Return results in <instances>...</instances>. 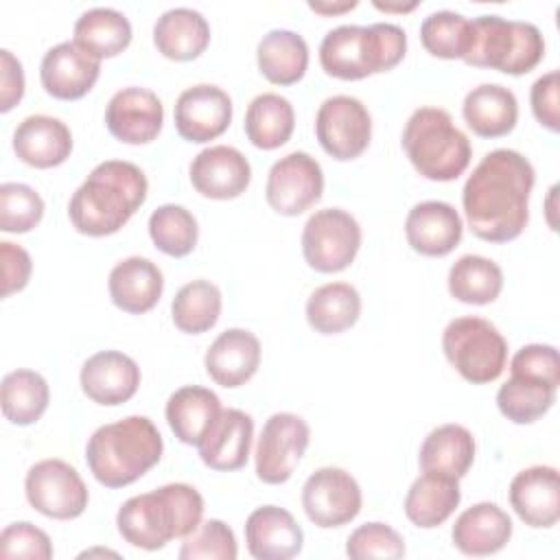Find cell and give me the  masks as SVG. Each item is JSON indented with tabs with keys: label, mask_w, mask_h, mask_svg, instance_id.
<instances>
[{
	"label": "cell",
	"mask_w": 560,
	"mask_h": 560,
	"mask_svg": "<svg viewBox=\"0 0 560 560\" xmlns=\"http://www.w3.org/2000/svg\"><path fill=\"white\" fill-rule=\"evenodd\" d=\"M79 383L92 402L116 407L138 392L140 368L125 352L101 350L81 365Z\"/></svg>",
	"instance_id": "19"
},
{
	"label": "cell",
	"mask_w": 560,
	"mask_h": 560,
	"mask_svg": "<svg viewBox=\"0 0 560 560\" xmlns=\"http://www.w3.org/2000/svg\"><path fill=\"white\" fill-rule=\"evenodd\" d=\"M459 501L462 490L457 479L424 472L409 486L402 508L416 527L431 529L442 525L457 510Z\"/></svg>",
	"instance_id": "34"
},
{
	"label": "cell",
	"mask_w": 560,
	"mask_h": 560,
	"mask_svg": "<svg viewBox=\"0 0 560 560\" xmlns=\"http://www.w3.org/2000/svg\"><path fill=\"white\" fill-rule=\"evenodd\" d=\"M153 44L166 59H197L210 44V24L197 9H168L153 24Z\"/></svg>",
	"instance_id": "28"
},
{
	"label": "cell",
	"mask_w": 560,
	"mask_h": 560,
	"mask_svg": "<svg viewBox=\"0 0 560 560\" xmlns=\"http://www.w3.org/2000/svg\"><path fill=\"white\" fill-rule=\"evenodd\" d=\"M13 151L28 166H59L72 153L70 127L55 116H26L13 131Z\"/></svg>",
	"instance_id": "25"
},
{
	"label": "cell",
	"mask_w": 560,
	"mask_h": 560,
	"mask_svg": "<svg viewBox=\"0 0 560 560\" xmlns=\"http://www.w3.org/2000/svg\"><path fill=\"white\" fill-rule=\"evenodd\" d=\"M50 400L46 378L35 370H13L4 374L0 385V405L9 422L26 427L37 422Z\"/></svg>",
	"instance_id": "38"
},
{
	"label": "cell",
	"mask_w": 560,
	"mask_h": 560,
	"mask_svg": "<svg viewBox=\"0 0 560 560\" xmlns=\"http://www.w3.org/2000/svg\"><path fill=\"white\" fill-rule=\"evenodd\" d=\"M112 302L131 315L151 311L164 291V276L160 267L142 256H129L116 262L107 278Z\"/></svg>",
	"instance_id": "26"
},
{
	"label": "cell",
	"mask_w": 560,
	"mask_h": 560,
	"mask_svg": "<svg viewBox=\"0 0 560 560\" xmlns=\"http://www.w3.org/2000/svg\"><path fill=\"white\" fill-rule=\"evenodd\" d=\"M175 129L188 142H210L219 138L232 122V98L212 83L186 88L173 109Z\"/></svg>",
	"instance_id": "15"
},
{
	"label": "cell",
	"mask_w": 560,
	"mask_h": 560,
	"mask_svg": "<svg viewBox=\"0 0 560 560\" xmlns=\"http://www.w3.org/2000/svg\"><path fill=\"white\" fill-rule=\"evenodd\" d=\"M556 392V387L542 381L510 374L497 392V407L510 422L532 424L553 407Z\"/></svg>",
	"instance_id": "40"
},
{
	"label": "cell",
	"mask_w": 560,
	"mask_h": 560,
	"mask_svg": "<svg viewBox=\"0 0 560 560\" xmlns=\"http://www.w3.org/2000/svg\"><path fill=\"white\" fill-rule=\"evenodd\" d=\"M101 74V61L79 48L74 42H61L48 48L39 63L42 88L59 101L85 96Z\"/></svg>",
	"instance_id": "17"
},
{
	"label": "cell",
	"mask_w": 560,
	"mask_h": 560,
	"mask_svg": "<svg viewBox=\"0 0 560 560\" xmlns=\"http://www.w3.org/2000/svg\"><path fill=\"white\" fill-rule=\"evenodd\" d=\"M324 171L306 151H293L271 164L265 199L284 217H298L322 199Z\"/></svg>",
	"instance_id": "13"
},
{
	"label": "cell",
	"mask_w": 560,
	"mask_h": 560,
	"mask_svg": "<svg viewBox=\"0 0 560 560\" xmlns=\"http://www.w3.org/2000/svg\"><path fill=\"white\" fill-rule=\"evenodd\" d=\"M402 149L413 168L431 182H453L470 164L468 136L440 107H418L405 122Z\"/></svg>",
	"instance_id": "6"
},
{
	"label": "cell",
	"mask_w": 560,
	"mask_h": 560,
	"mask_svg": "<svg viewBox=\"0 0 560 560\" xmlns=\"http://www.w3.org/2000/svg\"><path fill=\"white\" fill-rule=\"evenodd\" d=\"M164 442L147 416H127L98 427L85 444L90 472L105 488H125L162 457Z\"/></svg>",
	"instance_id": "4"
},
{
	"label": "cell",
	"mask_w": 560,
	"mask_h": 560,
	"mask_svg": "<svg viewBox=\"0 0 560 560\" xmlns=\"http://www.w3.org/2000/svg\"><path fill=\"white\" fill-rule=\"evenodd\" d=\"M149 236L153 245L173 258L188 256L199 238V225L190 210L177 203L158 206L149 217Z\"/></svg>",
	"instance_id": "41"
},
{
	"label": "cell",
	"mask_w": 560,
	"mask_h": 560,
	"mask_svg": "<svg viewBox=\"0 0 560 560\" xmlns=\"http://www.w3.org/2000/svg\"><path fill=\"white\" fill-rule=\"evenodd\" d=\"M464 234L459 212L438 199L416 203L405 219V236L413 252L422 256H446L451 254Z\"/></svg>",
	"instance_id": "22"
},
{
	"label": "cell",
	"mask_w": 560,
	"mask_h": 560,
	"mask_svg": "<svg viewBox=\"0 0 560 560\" xmlns=\"http://www.w3.org/2000/svg\"><path fill=\"white\" fill-rule=\"evenodd\" d=\"M462 116L472 133L481 138H501L516 127L518 101L505 85L481 83L466 94Z\"/></svg>",
	"instance_id": "29"
},
{
	"label": "cell",
	"mask_w": 560,
	"mask_h": 560,
	"mask_svg": "<svg viewBox=\"0 0 560 560\" xmlns=\"http://www.w3.org/2000/svg\"><path fill=\"white\" fill-rule=\"evenodd\" d=\"M24 96V70L20 59L2 48L0 50V112H9Z\"/></svg>",
	"instance_id": "50"
},
{
	"label": "cell",
	"mask_w": 560,
	"mask_h": 560,
	"mask_svg": "<svg viewBox=\"0 0 560 560\" xmlns=\"http://www.w3.org/2000/svg\"><path fill=\"white\" fill-rule=\"evenodd\" d=\"M361 247L359 221L341 208H324L308 217L302 230V254L319 273L350 267Z\"/></svg>",
	"instance_id": "9"
},
{
	"label": "cell",
	"mask_w": 560,
	"mask_h": 560,
	"mask_svg": "<svg viewBox=\"0 0 560 560\" xmlns=\"http://www.w3.org/2000/svg\"><path fill=\"white\" fill-rule=\"evenodd\" d=\"M245 542L256 560H289L302 551L304 532L289 510L262 505L245 521Z\"/></svg>",
	"instance_id": "23"
},
{
	"label": "cell",
	"mask_w": 560,
	"mask_h": 560,
	"mask_svg": "<svg viewBox=\"0 0 560 560\" xmlns=\"http://www.w3.org/2000/svg\"><path fill=\"white\" fill-rule=\"evenodd\" d=\"M0 556L2 558H24V560H50L52 545L44 529L28 521L11 523L0 534Z\"/></svg>",
	"instance_id": "46"
},
{
	"label": "cell",
	"mask_w": 560,
	"mask_h": 560,
	"mask_svg": "<svg viewBox=\"0 0 560 560\" xmlns=\"http://www.w3.org/2000/svg\"><path fill=\"white\" fill-rule=\"evenodd\" d=\"M256 61L267 81L293 85L308 68V44L295 31L271 28L256 46Z\"/></svg>",
	"instance_id": "32"
},
{
	"label": "cell",
	"mask_w": 560,
	"mask_h": 560,
	"mask_svg": "<svg viewBox=\"0 0 560 560\" xmlns=\"http://www.w3.org/2000/svg\"><path fill=\"white\" fill-rule=\"evenodd\" d=\"M405 52L407 35L398 24H341L324 35L319 44V63L324 72L335 79L359 81L392 70L402 61Z\"/></svg>",
	"instance_id": "5"
},
{
	"label": "cell",
	"mask_w": 560,
	"mask_h": 560,
	"mask_svg": "<svg viewBox=\"0 0 560 560\" xmlns=\"http://www.w3.org/2000/svg\"><path fill=\"white\" fill-rule=\"evenodd\" d=\"M203 365L217 385L241 387L260 365V341L245 328H228L206 350Z\"/></svg>",
	"instance_id": "24"
},
{
	"label": "cell",
	"mask_w": 560,
	"mask_h": 560,
	"mask_svg": "<svg viewBox=\"0 0 560 560\" xmlns=\"http://www.w3.org/2000/svg\"><path fill=\"white\" fill-rule=\"evenodd\" d=\"M203 516V497L188 483H166L127 499L118 514V534L138 549L158 551L173 538H186Z\"/></svg>",
	"instance_id": "3"
},
{
	"label": "cell",
	"mask_w": 560,
	"mask_h": 560,
	"mask_svg": "<svg viewBox=\"0 0 560 560\" xmlns=\"http://www.w3.org/2000/svg\"><path fill=\"white\" fill-rule=\"evenodd\" d=\"M510 374L536 378L558 389L560 385L558 350L549 343H527L512 357Z\"/></svg>",
	"instance_id": "47"
},
{
	"label": "cell",
	"mask_w": 560,
	"mask_h": 560,
	"mask_svg": "<svg viewBox=\"0 0 560 560\" xmlns=\"http://www.w3.org/2000/svg\"><path fill=\"white\" fill-rule=\"evenodd\" d=\"M346 553L352 560H370V558L396 560L405 556V540L387 523H365V525H359L348 536Z\"/></svg>",
	"instance_id": "45"
},
{
	"label": "cell",
	"mask_w": 560,
	"mask_h": 560,
	"mask_svg": "<svg viewBox=\"0 0 560 560\" xmlns=\"http://www.w3.org/2000/svg\"><path fill=\"white\" fill-rule=\"evenodd\" d=\"M221 409V400L212 389L184 385L168 396L164 413L175 438L184 444L197 446Z\"/></svg>",
	"instance_id": "31"
},
{
	"label": "cell",
	"mask_w": 560,
	"mask_h": 560,
	"mask_svg": "<svg viewBox=\"0 0 560 560\" xmlns=\"http://www.w3.org/2000/svg\"><path fill=\"white\" fill-rule=\"evenodd\" d=\"M361 295L350 282H328L317 287L306 300V322L319 335H337L357 324Z\"/></svg>",
	"instance_id": "35"
},
{
	"label": "cell",
	"mask_w": 560,
	"mask_h": 560,
	"mask_svg": "<svg viewBox=\"0 0 560 560\" xmlns=\"http://www.w3.org/2000/svg\"><path fill=\"white\" fill-rule=\"evenodd\" d=\"M470 26L472 39L464 57L468 66L518 77L534 70L545 57V37L532 22L490 13L470 20Z\"/></svg>",
	"instance_id": "7"
},
{
	"label": "cell",
	"mask_w": 560,
	"mask_h": 560,
	"mask_svg": "<svg viewBox=\"0 0 560 560\" xmlns=\"http://www.w3.org/2000/svg\"><path fill=\"white\" fill-rule=\"evenodd\" d=\"M311 429L298 413L280 411L267 418L256 444V475L262 483H284L291 479L308 448Z\"/></svg>",
	"instance_id": "11"
},
{
	"label": "cell",
	"mask_w": 560,
	"mask_h": 560,
	"mask_svg": "<svg viewBox=\"0 0 560 560\" xmlns=\"http://www.w3.org/2000/svg\"><path fill=\"white\" fill-rule=\"evenodd\" d=\"M319 147L335 160L359 158L372 138V116L368 107L348 94L328 96L315 116Z\"/></svg>",
	"instance_id": "12"
},
{
	"label": "cell",
	"mask_w": 560,
	"mask_h": 560,
	"mask_svg": "<svg viewBox=\"0 0 560 560\" xmlns=\"http://www.w3.org/2000/svg\"><path fill=\"white\" fill-rule=\"evenodd\" d=\"M418 462L422 472L459 481L475 462V438L462 424L435 427L424 438Z\"/></svg>",
	"instance_id": "30"
},
{
	"label": "cell",
	"mask_w": 560,
	"mask_h": 560,
	"mask_svg": "<svg viewBox=\"0 0 560 560\" xmlns=\"http://www.w3.org/2000/svg\"><path fill=\"white\" fill-rule=\"evenodd\" d=\"M510 505L516 516L534 527L549 529L560 518V479L553 466H529L510 481Z\"/></svg>",
	"instance_id": "20"
},
{
	"label": "cell",
	"mask_w": 560,
	"mask_h": 560,
	"mask_svg": "<svg viewBox=\"0 0 560 560\" xmlns=\"http://www.w3.org/2000/svg\"><path fill=\"white\" fill-rule=\"evenodd\" d=\"M221 291L210 280L186 282L171 302V317L175 328L186 335H201L210 330L221 315Z\"/></svg>",
	"instance_id": "39"
},
{
	"label": "cell",
	"mask_w": 560,
	"mask_h": 560,
	"mask_svg": "<svg viewBox=\"0 0 560 560\" xmlns=\"http://www.w3.org/2000/svg\"><path fill=\"white\" fill-rule=\"evenodd\" d=\"M512 536V518L497 503L481 501L464 510L451 529L453 545L464 556H492Z\"/></svg>",
	"instance_id": "27"
},
{
	"label": "cell",
	"mask_w": 560,
	"mask_h": 560,
	"mask_svg": "<svg viewBox=\"0 0 560 560\" xmlns=\"http://www.w3.org/2000/svg\"><path fill=\"white\" fill-rule=\"evenodd\" d=\"M162 101L147 88H122L105 107V125L109 133L125 144H147L155 140L162 131Z\"/></svg>",
	"instance_id": "16"
},
{
	"label": "cell",
	"mask_w": 560,
	"mask_h": 560,
	"mask_svg": "<svg viewBox=\"0 0 560 560\" xmlns=\"http://www.w3.org/2000/svg\"><path fill=\"white\" fill-rule=\"evenodd\" d=\"M0 260H2V298H9L15 291H22L31 278V256L24 247L2 241L0 243Z\"/></svg>",
	"instance_id": "49"
},
{
	"label": "cell",
	"mask_w": 560,
	"mask_h": 560,
	"mask_svg": "<svg viewBox=\"0 0 560 560\" xmlns=\"http://www.w3.org/2000/svg\"><path fill=\"white\" fill-rule=\"evenodd\" d=\"M374 7L376 9H381V11H389V13H405V11H413L416 7H418V2H378V0H374Z\"/></svg>",
	"instance_id": "52"
},
{
	"label": "cell",
	"mask_w": 560,
	"mask_h": 560,
	"mask_svg": "<svg viewBox=\"0 0 560 560\" xmlns=\"http://www.w3.org/2000/svg\"><path fill=\"white\" fill-rule=\"evenodd\" d=\"M254 420L241 409H221L197 444L201 462L212 470H238L247 464Z\"/></svg>",
	"instance_id": "21"
},
{
	"label": "cell",
	"mask_w": 560,
	"mask_h": 560,
	"mask_svg": "<svg viewBox=\"0 0 560 560\" xmlns=\"http://www.w3.org/2000/svg\"><path fill=\"white\" fill-rule=\"evenodd\" d=\"M195 190L208 199H234L252 182L247 158L228 144H214L199 151L188 166Z\"/></svg>",
	"instance_id": "18"
},
{
	"label": "cell",
	"mask_w": 560,
	"mask_h": 560,
	"mask_svg": "<svg viewBox=\"0 0 560 560\" xmlns=\"http://www.w3.org/2000/svg\"><path fill=\"white\" fill-rule=\"evenodd\" d=\"M448 293L464 304H490L503 289L501 267L479 254L457 258L448 269Z\"/></svg>",
	"instance_id": "37"
},
{
	"label": "cell",
	"mask_w": 560,
	"mask_h": 560,
	"mask_svg": "<svg viewBox=\"0 0 560 560\" xmlns=\"http://www.w3.org/2000/svg\"><path fill=\"white\" fill-rule=\"evenodd\" d=\"M147 190L149 182L140 166L127 160H105L72 192L68 217L77 232L107 236L133 217L144 203Z\"/></svg>",
	"instance_id": "2"
},
{
	"label": "cell",
	"mask_w": 560,
	"mask_h": 560,
	"mask_svg": "<svg viewBox=\"0 0 560 560\" xmlns=\"http://www.w3.org/2000/svg\"><path fill=\"white\" fill-rule=\"evenodd\" d=\"M24 492L33 510L48 518L70 521L88 508V486L74 466L63 459H42L24 477Z\"/></svg>",
	"instance_id": "10"
},
{
	"label": "cell",
	"mask_w": 560,
	"mask_h": 560,
	"mask_svg": "<svg viewBox=\"0 0 560 560\" xmlns=\"http://www.w3.org/2000/svg\"><path fill=\"white\" fill-rule=\"evenodd\" d=\"M238 556L234 532L219 518H208L192 529L179 549L182 560H234Z\"/></svg>",
	"instance_id": "44"
},
{
	"label": "cell",
	"mask_w": 560,
	"mask_h": 560,
	"mask_svg": "<svg viewBox=\"0 0 560 560\" xmlns=\"http://www.w3.org/2000/svg\"><path fill=\"white\" fill-rule=\"evenodd\" d=\"M44 217V199L26 184L4 182L0 186V230L11 234L31 232Z\"/></svg>",
	"instance_id": "43"
},
{
	"label": "cell",
	"mask_w": 560,
	"mask_h": 560,
	"mask_svg": "<svg viewBox=\"0 0 560 560\" xmlns=\"http://www.w3.org/2000/svg\"><path fill=\"white\" fill-rule=\"evenodd\" d=\"M534 182V166L523 153L514 149L486 153L462 188L470 232L488 243H508L521 236L529 221Z\"/></svg>",
	"instance_id": "1"
},
{
	"label": "cell",
	"mask_w": 560,
	"mask_h": 560,
	"mask_svg": "<svg viewBox=\"0 0 560 560\" xmlns=\"http://www.w3.org/2000/svg\"><path fill=\"white\" fill-rule=\"evenodd\" d=\"M72 42L98 61L116 57L131 44V22L118 9L94 7L77 18Z\"/></svg>",
	"instance_id": "33"
},
{
	"label": "cell",
	"mask_w": 560,
	"mask_h": 560,
	"mask_svg": "<svg viewBox=\"0 0 560 560\" xmlns=\"http://www.w3.org/2000/svg\"><path fill=\"white\" fill-rule=\"evenodd\" d=\"M472 39L470 20L457 11H433L420 24V42L440 59H464Z\"/></svg>",
	"instance_id": "42"
},
{
	"label": "cell",
	"mask_w": 560,
	"mask_h": 560,
	"mask_svg": "<svg viewBox=\"0 0 560 560\" xmlns=\"http://www.w3.org/2000/svg\"><path fill=\"white\" fill-rule=\"evenodd\" d=\"M532 112L536 120L549 131H558L560 127V72L549 70L538 77L529 92Z\"/></svg>",
	"instance_id": "48"
},
{
	"label": "cell",
	"mask_w": 560,
	"mask_h": 560,
	"mask_svg": "<svg viewBox=\"0 0 560 560\" xmlns=\"http://www.w3.org/2000/svg\"><path fill=\"white\" fill-rule=\"evenodd\" d=\"M359 2L357 0H343V2H308V9H313L315 13H322V15H337V13H343V11H350L354 9Z\"/></svg>",
	"instance_id": "51"
},
{
	"label": "cell",
	"mask_w": 560,
	"mask_h": 560,
	"mask_svg": "<svg viewBox=\"0 0 560 560\" xmlns=\"http://www.w3.org/2000/svg\"><path fill=\"white\" fill-rule=\"evenodd\" d=\"M442 350L448 363L475 385L492 383L508 361V341L499 328L477 315L455 317L442 332Z\"/></svg>",
	"instance_id": "8"
},
{
	"label": "cell",
	"mask_w": 560,
	"mask_h": 560,
	"mask_svg": "<svg viewBox=\"0 0 560 560\" xmlns=\"http://www.w3.org/2000/svg\"><path fill=\"white\" fill-rule=\"evenodd\" d=\"M361 488L357 479L337 466H324L308 475L302 486V508L317 527H341L361 512Z\"/></svg>",
	"instance_id": "14"
},
{
	"label": "cell",
	"mask_w": 560,
	"mask_h": 560,
	"mask_svg": "<svg viewBox=\"0 0 560 560\" xmlns=\"http://www.w3.org/2000/svg\"><path fill=\"white\" fill-rule=\"evenodd\" d=\"M295 127V112L289 98L276 92H262L252 98L245 112V136L247 140L262 149L271 151L282 147Z\"/></svg>",
	"instance_id": "36"
}]
</instances>
